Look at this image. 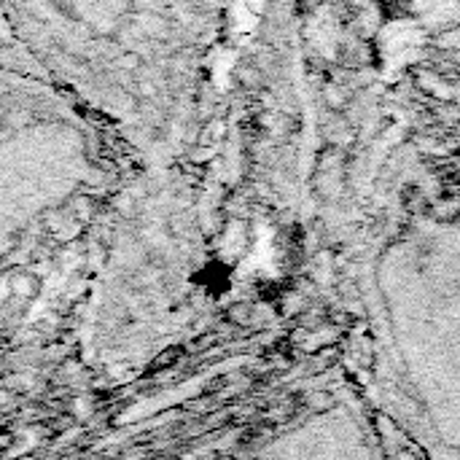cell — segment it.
Listing matches in <instances>:
<instances>
[{
  "instance_id": "3",
  "label": "cell",
  "mask_w": 460,
  "mask_h": 460,
  "mask_svg": "<svg viewBox=\"0 0 460 460\" xmlns=\"http://www.w3.org/2000/svg\"><path fill=\"white\" fill-rule=\"evenodd\" d=\"M439 46H445V49H460V30H447V32H442Z\"/></svg>"
},
{
  "instance_id": "2",
  "label": "cell",
  "mask_w": 460,
  "mask_h": 460,
  "mask_svg": "<svg viewBox=\"0 0 460 460\" xmlns=\"http://www.w3.org/2000/svg\"><path fill=\"white\" fill-rule=\"evenodd\" d=\"M251 315H253V310H251V307H245V305H237V307H232V310H229V321H232V323H237V326L251 323Z\"/></svg>"
},
{
  "instance_id": "1",
  "label": "cell",
  "mask_w": 460,
  "mask_h": 460,
  "mask_svg": "<svg viewBox=\"0 0 460 460\" xmlns=\"http://www.w3.org/2000/svg\"><path fill=\"white\" fill-rule=\"evenodd\" d=\"M377 5H380V11H383L385 16H391V19L404 16V13L410 11V0H377Z\"/></svg>"
}]
</instances>
